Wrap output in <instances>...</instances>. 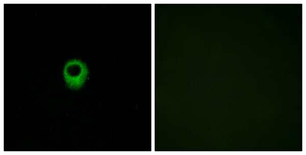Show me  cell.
<instances>
[{
  "mask_svg": "<svg viewBox=\"0 0 306 155\" xmlns=\"http://www.w3.org/2000/svg\"><path fill=\"white\" fill-rule=\"evenodd\" d=\"M88 74L87 65L82 61L73 59L67 62L64 68L63 74L67 86L76 90L85 83Z\"/></svg>",
  "mask_w": 306,
  "mask_h": 155,
  "instance_id": "obj_1",
  "label": "cell"
}]
</instances>
